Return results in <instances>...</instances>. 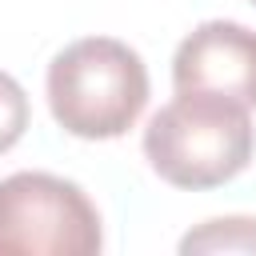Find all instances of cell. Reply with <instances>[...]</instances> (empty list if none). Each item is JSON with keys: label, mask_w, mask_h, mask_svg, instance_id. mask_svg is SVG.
I'll return each mask as SVG.
<instances>
[{"label": "cell", "mask_w": 256, "mask_h": 256, "mask_svg": "<svg viewBox=\"0 0 256 256\" xmlns=\"http://www.w3.org/2000/svg\"><path fill=\"white\" fill-rule=\"evenodd\" d=\"M256 128L244 104L208 92H176L148 128L144 156L160 180L176 188H216L240 176L252 160Z\"/></svg>", "instance_id": "obj_1"}, {"label": "cell", "mask_w": 256, "mask_h": 256, "mask_svg": "<svg viewBox=\"0 0 256 256\" xmlns=\"http://www.w3.org/2000/svg\"><path fill=\"white\" fill-rule=\"evenodd\" d=\"M148 104V68L112 36H84L48 64V108L80 140L124 136Z\"/></svg>", "instance_id": "obj_2"}, {"label": "cell", "mask_w": 256, "mask_h": 256, "mask_svg": "<svg viewBox=\"0 0 256 256\" xmlns=\"http://www.w3.org/2000/svg\"><path fill=\"white\" fill-rule=\"evenodd\" d=\"M100 212L80 184L52 172L0 180V256H96Z\"/></svg>", "instance_id": "obj_3"}, {"label": "cell", "mask_w": 256, "mask_h": 256, "mask_svg": "<svg viewBox=\"0 0 256 256\" xmlns=\"http://www.w3.org/2000/svg\"><path fill=\"white\" fill-rule=\"evenodd\" d=\"M176 92H208L256 108V32L236 20H204L172 56Z\"/></svg>", "instance_id": "obj_4"}, {"label": "cell", "mask_w": 256, "mask_h": 256, "mask_svg": "<svg viewBox=\"0 0 256 256\" xmlns=\"http://www.w3.org/2000/svg\"><path fill=\"white\" fill-rule=\"evenodd\" d=\"M184 252H256V220H244V216H232V220H208L200 232L184 236L180 244Z\"/></svg>", "instance_id": "obj_5"}, {"label": "cell", "mask_w": 256, "mask_h": 256, "mask_svg": "<svg viewBox=\"0 0 256 256\" xmlns=\"http://www.w3.org/2000/svg\"><path fill=\"white\" fill-rule=\"evenodd\" d=\"M24 128H28V96L8 72H0V152H8L24 136Z\"/></svg>", "instance_id": "obj_6"}, {"label": "cell", "mask_w": 256, "mask_h": 256, "mask_svg": "<svg viewBox=\"0 0 256 256\" xmlns=\"http://www.w3.org/2000/svg\"><path fill=\"white\" fill-rule=\"evenodd\" d=\"M252 4H256V0H252Z\"/></svg>", "instance_id": "obj_7"}]
</instances>
